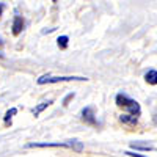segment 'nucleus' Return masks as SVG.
<instances>
[{"instance_id": "6", "label": "nucleus", "mask_w": 157, "mask_h": 157, "mask_svg": "<svg viewBox=\"0 0 157 157\" xmlns=\"http://www.w3.org/2000/svg\"><path fill=\"white\" fill-rule=\"evenodd\" d=\"M120 121L123 124H127V126H135L138 123V118L134 116V115H130V113H124V115L120 116Z\"/></svg>"}, {"instance_id": "16", "label": "nucleus", "mask_w": 157, "mask_h": 157, "mask_svg": "<svg viewBox=\"0 0 157 157\" xmlns=\"http://www.w3.org/2000/svg\"><path fill=\"white\" fill-rule=\"evenodd\" d=\"M0 58H2V54H0Z\"/></svg>"}, {"instance_id": "13", "label": "nucleus", "mask_w": 157, "mask_h": 157, "mask_svg": "<svg viewBox=\"0 0 157 157\" xmlns=\"http://www.w3.org/2000/svg\"><path fill=\"white\" fill-rule=\"evenodd\" d=\"M72 98H74V94H68V96H66V99L63 101V104L66 105V104H68V101H69V99H72Z\"/></svg>"}, {"instance_id": "1", "label": "nucleus", "mask_w": 157, "mask_h": 157, "mask_svg": "<svg viewBox=\"0 0 157 157\" xmlns=\"http://www.w3.org/2000/svg\"><path fill=\"white\" fill-rule=\"evenodd\" d=\"M116 105L118 107H124L130 115H134V116H140L141 113V109H140V104L134 99H130L127 94L124 93H120V94H116Z\"/></svg>"}, {"instance_id": "15", "label": "nucleus", "mask_w": 157, "mask_h": 157, "mask_svg": "<svg viewBox=\"0 0 157 157\" xmlns=\"http://www.w3.org/2000/svg\"><path fill=\"white\" fill-rule=\"evenodd\" d=\"M52 2H57V0H52Z\"/></svg>"}, {"instance_id": "9", "label": "nucleus", "mask_w": 157, "mask_h": 157, "mask_svg": "<svg viewBox=\"0 0 157 157\" xmlns=\"http://www.w3.org/2000/svg\"><path fill=\"white\" fill-rule=\"evenodd\" d=\"M50 104H52V101H46V102H43V104H41V105H38V107H36V109L33 110V113H35V116H38L39 113H41V112L44 110V109H47V107L50 105Z\"/></svg>"}, {"instance_id": "10", "label": "nucleus", "mask_w": 157, "mask_h": 157, "mask_svg": "<svg viewBox=\"0 0 157 157\" xmlns=\"http://www.w3.org/2000/svg\"><path fill=\"white\" fill-rule=\"evenodd\" d=\"M132 146L134 149H140V151H148V149H152L151 146H148V145H138V143H132Z\"/></svg>"}, {"instance_id": "8", "label": "nucleus", "mask_w": 157, "mask_h": 157, "mask_svg": "<svg viewBox=\"0 0 157 157\" xmlns=\"http://www.w3.org/2000/svg\"><path fill=\"white\" fill-rule=\"evenodd\" d=\"M68 41H69V38H68L66 35H63V36H58L57 44H58L60 49H66V47H68Z\"/></svg>"}, {"instance_id": "4", "label": "nucleus", "mask_w": 157, "mask_h": 157, "mask_svg": "<svg viewBox=\"0 0 157 157\" xmlns=\"http://www.w3.org/2000/svg\"><path fill=\"white\" fill-rule=\"evenodd\" d=\"M82 120L88 124H96V116H94V109L93 107H85L82 110Z\"/></svg>"}, {"instance_id": "5", "label": "nucleus", "mask_w": 157, "mask_h": 157, "mask_svg": "<svg viewBox=\"0 0 157 157\" xmlns=\"http://www.w3.org/2000/svg\"><path fill=\"white\" fill-rule=\"evenodd\" d=\"M13 35L17 36L22 30H24V19L21 16H14V21H13Z\"/></svg>"}, {"instance_id": "14", "label": "nucleus", "mask_w": 157, "mask_h": 157, "mask_svg": "<svg viewBox=\"0 0 157 157\" xmlns=\"http://www.w3.org/2000/svg\"><path fill=\"white\" fill-rule=\"evenodd\" d=\"M2 11H3V5L0 3V16H2Z\"/></svg>"}, {"instance_id": "3", "label": "nucleus", "mask_w": 157, "mask_h": 157, "mask_svg": "<svg viewBox=\"0 0 157 157\" xmlns=\"http://www.w3.org/2000/svg\"><path fill=\"white\" fill-rule=\"evenodd\" d=\"M88 80L86 77H78V75H58V77H49L43 75L38 78V85H44V83H61V82H83Z\"/></svg>"}, {"instance_id": "11", "label": "nucleus", "mask_w": 157, "mask_h": 157, "mask_svg": "<svg viewBox=\"0 0 157 157\" xmlns=\"http://www.w3.org/2000/svg\"><path fill=\"white\" fill-rule=\"evenodd\" d=\"M16 113H17V109H11V110H8L6 115H5V123H10V121H11V118H13V115H16Z\"/></svg>"}, {"instance_id": "7", "label": "nucleus", "mask_w": 157, "mask_h": 157, "mask_svg": "<svg viewBox=\"0 0 157 157\" xmlns=\"http://www.w3.org/2000/svg\"><path fill=\"white\" fill-rule=\"evenodd\" d=\"M145 80L149 83V85H157V71L155 69H151L145 74Z\"/></svg>"}, {"instance_id": "12", "label": "nucleus", "mask_w": 157, "mask_h": 157, "mask_svg": "<svg viewBox=\"0 0 157 157\" xmlns=\"http://www.w3.org/2000/svg\"><path fill=\"white\" fill-rule=\"evenodd\" d=\"M124 154H127V155H130V157H146V155H141V154H138V152H130V151H126Z\"/></svg>"}, {"instance_id": "2", "label": "nucleus", "mask_w": 157, "mask_h": 157, "mask_svg": "<svg viewBox=\"0 0 157 157\" xmlns=\"http://www.w3.org/2000/svg\"><path fill=\"white\" fill-rule=\"evenodd\" d=\"M29 148H71V149L78 151V152L83 149L82 143L77 140L66 141V143H61V141H57V143H30Z\"/></svg>"}]
</instances>
